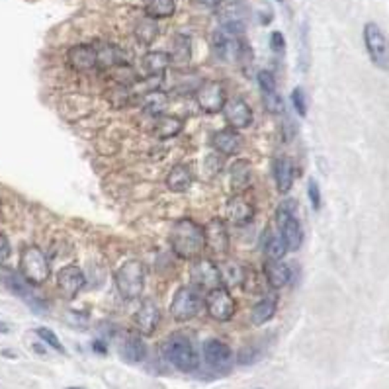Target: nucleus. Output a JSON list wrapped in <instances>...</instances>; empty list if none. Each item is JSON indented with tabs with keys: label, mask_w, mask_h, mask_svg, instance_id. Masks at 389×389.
Returning a JSON list of instances; mask_svg holds the SVG:
<instances>
[{
	"label": "nucleus",
	"mask_w": 389,
	"mask_h": 389,
	"mask_svg": "<svg viewBox=\"0 0 389 389\" xmlns=\"http://www.w3.org/2000/svg\"><path fill=\"white\" fill-rule=\"evenodd\" d=\"M263 104L268 114L276 115V114H282V112H284V100H282V96L278 94V91L263 94Z\"/></svg>",
	"instance_id": "obj_35"
},
{
	"label": "nucleus",
	"mask_w": 389,
	"mask_h": 389,
	"mask_svg": "<svg viewBox=\"0 0 389 389\" xmlns=\"http://www.w3.org/2000/svg\"><path fill=\"white\" fill-rule=\"evenodd\" d=\"M204 301H206V310L209 313V317L219 321V323H227L237 313V301L231 296V292L227 287L221 286L211 290Z\"/></svg>",
	"instance_id": "obj_9"
},
{
	"label": "nucleus",
	"mask_w": 389,
	"mask_h": 389,
	"mask_svg": "<svg viewBox=\"0 0 389 389\" xmlns=\"http://www.w3.org/2000/svg\"><path fill=\"white\" fill-rule=\"evenodd\" d=\"M263 274L266 284L272 290H280L290 282V268L282 260H264Z\"/></svg>",
	"instance_id": "obj_24"
},
{
	"label": "nucleus",
	"mask_w": 389,
	"mask_h": 389,
	"mask_svg": "<svg viewBox=\"0 0 389 389\" xmlns=\"http://www.w3.org/2000/svg\"><path fill=\"white\" fill-rule=\"evenodd\" d=\"M276 223H278L280 237L286 243L287 251H299L301 245H303V229H301V223L296 218L290 202H284L282 206H278V209H276Z\"/></svg>",
	"instance_id": "obj_6"
},
{
	"label": "nucleus",
	"mask_w": 389,
	"mask_h": 389,
	"mask_svg": "<svg viewBox=\"0 0 389 389\" xmlns=\"http://www.w3.org/2000/svg\"><path fill=\"white\" fill-rule=\"evenodd\" d=\"M200 2H202L204 6H207V8H216V6H219L223 0H200Z\"/></svg>",
	"instance_id": "obj_44"
},
{
	"label": "nucleus",
	"mask_w": 389,
	"mask_h": 389,
	"mask_svg": "<svg viewBox=\"0 0 389 389\" xmlns=\"http://www.w3.org/2000/svg\"><path fill=\"white\" fill-rule=\"evenodd\" d=\"M256 358H258L256 350L252 346H247V348H243L239 352V364H252Z\"/></svg>",
	"instance_id": "obj_42"
},
{
	"label": "nucleus",
	"mask_w": 389,
	"mask_h": 389,
	"mask_svg": "<svg viewBox=\"0 0 389 389\" xmlns=\"http://www.w3.org/2000/svg\"><path fill=\"white\" fill-rule=\"evenodd\" d=\"M229 180L233 194H245L252 186V167L249 160L239 159L231 164Z\"/></svg>",
	"instance_id": "obj_20"
},
{
	"label": "nucleus",
	"mask_w": 389,
	"mask_h": 389,
	"mask_svg": "<svg viewBox=\"0 0 389 389\" xmlns=\"http://www.w3.org/2000/svg\"><path fill=\"white\" fill-rule=\"evenodd\" d=\"M276 311H278V296H276V294H270V296L263 298L252 307L251 323L252 325H256V327H260V325L268 323V321L274 317Z\"/></svg>",
	"instance_id": "obj_27"
},
{
	"label": "nucleus",
	"mask_w": 389,
	"mask_h": 389,
	"mask_svg": "<svg viewBox=\"0 0 389 389\" xmlns=\"http://www.w3.org/2000/svg\"><path fill=\"white\" fill-rule=\"evenodd\" d=\"M120 354L124 356L127 362H143L147 356V346L143 343L139 332H129L124 336V341L120 344Z\"/></svg>",
	"instance_id": "obj_22"
},
{
	"label": "nucleus",
	"mask_w": 389,
	"mask_h": 389,
	"mask_svg": "<svg viewBox=\"0 0 389 389\" xmlns=\"http://www.w3.org/2000/svg\"><path fill=\"white\" fill-rule=\"evenodd\" d=\"M196 102L200 106L202 112L206 114H219L223 112L227 96H225V88L219 82H204L198 91H196Z\"/></svg>",
	"instance_id": "obj_11"
},
{
	"label": "nucleus",
	"mask_w": 389,
	"mask_h": 389,
	"mask_svg": "<svg viewBox=\"0 0 389 389\" xmlns=\"http://www.w3.org/2000/svg\"><path fill=\"white\" fill-rule=\"evenodd\" d=\"M307 198H310L311 206L315 211H319L321 209V190H319V184L315 178H310V182H307Z\"/></svg>",
	"instance_id": "obj_40"
},
{
	"label": "nucleus",
	"mask_w": 389,
	"mask_h": 389,
	"mask_svg": "<svg viewBox=\"0 0 389 389\" xmlns=\"http://www.w3.org/2000/svg\"><path fill=\"white\" fill-rule=\"evenodd\" d=\"M147 16L159 20V18H169L176 10V0H147L145 2Z\"/></svg>",
	"instance_id": "obj_33"
},
{
	"label": "nucleus",
	"mask_w": 389,
	"mask_h": 389,
	"mask_svg": "<svg viewBox=\"0 0 389 389\" xmlns=\"http://www.w3.org/2000/svg\"><path fill=\"white\" fill-rule=\"evenodd\" d=\"M169 243L178 258L196 260L206 249V231L194 219L182 218L172 225Z\"/></svg>",
	"instance_id": "obj_1"
},
{
	"label": "nucleus",
	"mask_w": 389,
	"mask_h": 389,
	"mask_svg": "<svg viewBox=\"0 0 389 389\" xmlns=\"http://www.w3.org/2000/svg\"><path fill=\"white\" fill-rule=\"evenodd\" d=\"M364 46L370 61L378 69L389 73V37L378 23L368 22L364 26Z\"/></svg>",
	"instance_id": "obj_7"
},
{
	"label": "nucleus",
	"mask_w": 389,
	"mask_h": 389,
	"mask_svg": "<svg viewBox=\"0 0 389 389\" xmlns=\"http://www.w3.org/2000/svg\"><path fill=\"white\" fill-rule=\"evenodd\" d=\"M296 171H294V162L287 157H278L274 160V182L280 194H287L294 186Z\"/></svg>",
	"instance_id": "obj_23"
},
{
	"label": "nucleus",
	"mask_w": 389,
	"mask_h": 389,
	"mask_svg": "<svg viewBox=\"0 0 389 389\" xmlns=\"http://www.w3.org/2000/svg\"><path fill=\"white\" fill-rule=\"evenodd\" d=\"M221 167H223V160L219 155H207L206 159H204V174H206V180H211V178H216L221 171Z\"/></svg>",
	"instance_id": "obj_36"
},
{
	"label": "nucleus",
	"mask_w": 389,
	"mask_h": 389,
	"mask_svg": "<svg viewBox=\"0 0 389 389\" xmlns=\"http://www.w3.org/2000/svg\"><path fill=\"white\" fill-rule=\"evenodd\" d=\"M256 80H258V86H260V92H263V94L276 92V79L270 70H258Z\"/></svg>",
	"instance_id": "obj_39"
},
{
	"label": "nucleus",
	"mask_w": 389,
	"mask_h": 389,
	"mask_svg": "<svg viewBox=\"0 0 389 389\" xmlns=\"http://www.w3.org/2000/svg\"><path fill=\"white\" fill-rule=\"evenodd\" d=\"M160 323V310L153 299H143L133 315V325L141 336H151Z\"/></svg>",
	"instance_id": "obj_14"
},
{
	"label": "nucleus",
	"mask_w": 389,
	"mask_h": 389,
	"mask_svg": "<svg viewBox=\"0 0 389 389\" xmlns=\"http://www.w3.org/2000/svg\"><path fill=\"white\" fill-rule=\"evenodd\" d=\"M256 209L245 194H233L227 202V219L233 225H247L254 219Z\"/></svg>",
	"instance_id": "obj_19"
},
{
	"label": "nucleus",
	"mask_w": 389,
	"mask_h": 389,
	"mask_svg": "<svg viewBox=\"0 0 389 389\" xmlns=\"http://www.w3.org/2000/svg\"><path fill=\"white\" fill-rule=\"evenodd\" d=\"M157 35H159V23L155 18L145 16V18L139 20L137 26H135V37L139 39V44L151 46L157 39Z\"/></svg>",
	"instance_id": "obj_32"
},
{
	"label": "nucleus",
	"mask_w": 389,
	"mask_h": 389,
	"mask_svg": "<svg viewBox=\"0 0 389 389\" xmlns=\"http://www.w3.org/2000/svg\"><path fill=\"white\" fill-rule=\"evenodd\" d=\"M184 122L176 115H159L155 120V126H153V133L159 139H171L176 137L180 131H182Z\"/></svg>",
	"instance_id": "obj_31"
},
{
	"label": "nucleus",
	"mask_w": 389,
	"mask_h": 389,
	"mask_svg": "<svg viewBox=\"0 0 389 389\" xmlns=\"http://www.w3.org/2000/svg\"><path fill=\"white\" fill-rule=\"evenodd\" d=\"M92 346H94V350H96V352H100V354H106V344H102L100 341H94V344H92Z\"/></svg>",
	"instance_id": "obj_45"
},
{
	"label": "nucleus",
	"mask_w": 389,
	"mask_h": 389,
	"mask_svg": "<svg viewBox=\"0 0 389 389\" xmlns=\"http://www.w3.org/2000/svg\"><path fill=\"white\" fill-rule=\"evenodd\" d=\"M225 120H227V126L233 129H247L252 124V110L249 104L245 102L243 98H233L229 102H225Z\"/></svg>",
	"instance_id": "obj_18"
},
{
	"label": "nucleus",
	"mask_w": 389,
	"mask_h": 389,
	"mask_svg": "<svg viewBox=\"0 0 389 389\" xmlns=\"http://www.w3.org/2000/svg\"><path fill=\"white\" fill-rule=\"evenodd\" d=\"M263 251L266 260H282L286 256L287 247L284 239L280 237V233L276 235L270 229H266L263 237Z\"/></svg>",
	"instance_id": "obj_30"
},
{
	"label": "nucleus",
	"mask_w": 389,
	"mask_h": 389,
	"mask_svg": "<svg viewBox=\"0 0 389 389\" xmlns=\"http://www.w3.org/2000/svg\"><path fill=\"white\" fill-rule=\"evenodd\" d=\"M292 106H294V110L298 112L299 117H305V115H307V96H305V92H303L301 86L294 88V92H292Z\"/></svg>",
	"instance_id": "obj_38"
},
{
	"label": "nucleus",
	"mask_w": 389,
	"mask_h": 389,
	"mask_svg": "<svg viewBox=\"0 0 389 389\" xmlns=\"http://www.w3.org/2000/svg\"><path fill=\"white\" fill-rule=\"evenodd\" d=\"M86 286V276L75 264H67L57 272V287L61 296L73 299L79 296V292Z\"/></svg>",
	"instance_id": "obj_13"
},
{
	"label": "nucleus",
	"mask_w": 389,
	"mask_h": 389,
	"mask_svg": "<svg viewBox=\"0 0 389 389\" xmlns=\"http://www.w3.org/2000/svg\"><path fill=\"white\" fill-rule=\"evenodd\" d=\"M190 55H192V51H190V39H188L186 35H176V37H174V44H172V61H176V63H188Z\"/></svg>",
	"instance_id": "obj_34"
},
{
	"label": "nucleus",
	"mask_w": 389,
	"mask_h": 389,
	"mask_svg": "<svg viewBox=\"0 0 389 389\" xmlns=\"http://www.w3.org/2000/svg\"><path fill=\"white\" fill-rule=\"evenodd\" d=\"M270 49L274 51L276 55H284V51H286V39H284L282 32H274V34L270 35Z\"/></svg>",
	"instance_id": "obj_41"
},
{
	"label": "nucleus",
	"mask_w": 389,
	"mask_h": 389,
	"mask_svg": "<svg viewBox=\"0 0 389 389\" xmlns=\"http://www.w3.org/2000/svg\"><path fill=\"white\" fill-rule=\"evenodd\" d=\"M94 47H96V55H98V69H112V67H124V65H127L122 49H117L115 46L104 44V46Z\"/></svg>",
	"instance_id": "obj_29"
},
{
	"label": "nucleus",
	"mask_w": 389,
	"mask_h": 389,
	"mask_svg": "<svg viewBox=\"0 0 389 389\" xmlns=\"http://www.w3.org/2000/svg\"><path fill=\"white\" fill-rule=\"evenodd\" d=\"M276 2H284V0H276Z\"/></svg>",
	"instance_id": "obj_47"
},
{
	"label": "nucleus",
	"mask_w": 389,
	"mask_h": 389,
	"mask_svg": "<svg viewBox=\"0 0 389 389\" xmlns=\"http://www.w3.org/2000/svg\"><path fill=\"white\" fill-rule=\"evenodd\" d=\"M20 272L32 286L46 284L51 276V266H49L46 252L35 245L23 247L20 254Z\"/></svg>",
	"instance_id": "obj_4"
},
{
	"label": "nucleus",
	"mask_w": 389,
	"mask_h": 389,
	"mask_svg": "<svg viewBox=\"0 0 389 389\" xmlns=\"http://www.w3.org/2000/svg\"><path fill=\"white\" fill-rule=\"evenodd\" d=\"M35 332H37V336H39V339H41V341H44L46 344H49L53 350H57V352H61V354H65V346L61 344V341L57 339V334L51 331V329H47V327H39V329H37Z\"/></svg>",
	"instance_id": "obj_37"
},
{
	"label": "nucleus",
	"mask_w": 389,
	"mask_h": 389,
	"mask_svg": "<svg viewBox=\"0 0 389 389\" xmlns=\"http://www.w3.org/2000/svg\"><path fill=\"white\" fill-rule=\"evenodd\" d=\"M171 53H164V51H149L143 55V69L149 77H162L171 67Z\"/></svg>",
	"instance_id": "obj_28"
},
{
	"label": "nucleus",
	"mask_w": 389,
	"mask_h": 389,
	"mask_svg": "<svg viewBox=\"0 0 389 389\" xmlns=\"http://www.w3.org/2000/svg\"><path fill=\"white\" fill-rule=\"evenodd\" d=\"M219 23H221V30H225L229 34H245V30H247V10L240 6L239 2H231L219 12Z\"/></svg>",
	"instance_id": "obj_17"
},
{
	"label": "nucleus",
	"mask_w": 389,
	"mask_h": 389,
	"mask_svg": "<svg viewBox=\"0 0 389 389\" xmlns=\"http://www.w3.org/2000/svg\"><path fill=\"white\" fill-rule=\"evenodd\" d=\"M206 231V249L218 254V256H223L229 252V231H227V225L223 219H211L207 223V227H204Z\"/></svg>",
	"instance_id": "obj_15"
},
{
	"label": "nucleus",
	"mask_w": 389,
	"mask_h": 389,
	"mask_svg": "<svg viewBox=\"0 0 389 389\" xmlns=\"http://www.w3.org/2000/svg\"><path fill=\"white\" fill-rule=\"evenodd\" d=\"M164 358L180 372H194L196 368L200 366L198 350L194 348L192 341L182 332H174L167 339V343H164Z\"/></svg>",
	"instance_id": "obj_2"
},
{
	"label": "nucleus",
	"mask_w": 389,
	"mask_h": 389,
	"mask_svg": "<svg viewBox=\"0 0 389 389\" xmlns=\"http://www.w3.org/2000/svg\"><path fill=\"white\" fill-rule=\"evenodd\" d=\"M204 358L207 366L216 372H229L233 366V350L229 348V344L219 339H209L204 343Z\"/></svg>",
	"instance_id": "obj_12"
},
{
	"label": "nucleus",
	"mask_w": 389,
	"mask_h": 389,
	"mask_svg": "<svg viewBox=\"0 0 389 389\" xmlns=\"http://www.w3.org/2000/svg\"><path fill=\"white\" fill-rule=\"evenodd\" d=\"M206 307V301L200 296V292L192 286H182L174 292L171 301V315L174 321H190L200 315V311Z\"/></svg>",
	"instance_id": "obj_5"
},
{
	"label": "nucleus",
	"mask_w": 389,
	"mask_h": 389,
	"mask_svg": "<svg viewBox=\"0 0 389 389\" xmlns=\"http://www.w3.org/2000/svg\"><path fill=\"white\" fill-rule=\"evenodd\" d=\"M258 389H263V388H258Z\"/></svg>",
	"instance_id": "obj_48"
},
{
	"label": "nucleus",
	"mask_w": 389,
	"mask_h": 389,
	"mask_svg": "<svg viewBox=\"0 0 389 389\" xmlns=\"http://www.w3.org/2000/svg\"><path fill=\"white\" fill-rule=\"evenodd\" d=\"M115 287L124 299H135L145 286V268L137 258H129L115 270Z\"/></svg>",
	"instance_id": "obj_3"
},
{
	"label": "nucleus",
	"mask_w": 389,
	"mask_h": 389,
	"mask_svg": "<svg viewBox=\"0 0 389 389\" xmlns=\"http://www.w3.org/2000/svg\"><path fill=\"white\" fill-rule=\"evenodd\" d=\"M211 145L216 147L219 155H235V153H239L243 139H240L237 129L225 127V129H219L211 135Z\"/></svg>",
	"instance_id": "obj_21"
},
{
	"label": "nucleus",
	"mask_w": 389,
	"mask_h": 389,
	"mask_svg": "<svg viewBox=\"0 0 389 389\" xmlns=\"http://www.w3.org/2000/svg\"><path fill=\"white\" fill-rule=\"evenodd\" d=\"M218 268H219V274H221V284L223 287H237V286H243V282H245V268L240 266L237 260H233V258H223L221 263H218Z\"/></svg>",
	"instance_id": "obj_25"
},
{
	"label": "nucleus",
	"mask_w": 389,
	"mask_h": 389,
	"mask_svg": "<svg viewBox=\"0 0 389 389\" xmlns=\"http://www.w3.org/2000/svg\"><path fill=\"white\" fill-rule=\"evenodd\" d=\"M214 51L221 61L225 63H243L249 53V46L240 39V35L229 34L225 30L219 28L218 32L214 34Z\"/></svg>",
	"instance_id": "obj_8"
},
{
	"label": "nucleus",
	"mask_w": 389,
	"mask_h": 389,
	"mask_svg": "<svg viewBox=\"0 0 389 389\" xmlns=\"http://www.w3.org/2000/svg\"><path fill=\"white\" fill-rule=\"evenodd\" d=\"M10 256V243L4 235H0V263H4Z\"/></svg>",
	"instance_id": "obj_43"
},
{
	"label": "nucleus",
	"mask_w": 389,
	"mask_h": 389,
	"mask_svg": "<svg viewBox=\"0 0 389 389\" xmlns=\"http://www.w3.org/2000/svg\"><path fill=\"white\" fill-rule=\"evenodd\" d=\"M67 389H84V388H67Z\"/></svg>",
	"instance_id": "obj_46"
},
{
	"label": "nucleus",
	"mask_w": 389,
	"mask_h": 389,
	"mask_svg": "<svg viewBox=\"0 0 389 389\" xmlns=\"http://www.w3.org/2000/svg\"><path fill=\"white\" fill-rule=\"evenodd\" d=\"M67 61H69L70 69L77 73L98 69V55H96V47L92 44H79V46L70 47L67 51Z\"/></svg>",
	"instance_id": "obj_16"
},
{
	"label": "nucleus",
	"mask_w": 389,
	"mask_h": 389,
	"mask_svg": "<svg viewBox=\"0 0 389 389\" xmlns=\"http://www.w3.org/2000/svg\"><path fill=\"white\" fill-rule=\"evenodd\" d=\"M194 182V176L186 164H174L167 174V188L174 194H182Z\"/></svg>",
	"instance_id": "obj_26"
},
{
	"label": "nucleus",
	"mask_w": 389,
	"mask_h": 389,
	"mask_svg": "<svg viewBox=\"0 0 389 389\" xmlns=\"http://www.w3.org/2000/svg\"><path fill=\"white\" fill-rule=\"evenodd\" d=\"M190 280H192V287H196L198 292H207V294L216 287L223 286L218 263L209 258H196L190 268Z\"/></svg>",
	"instance_id": "obj_10"
}]
</instances>
